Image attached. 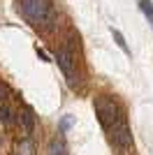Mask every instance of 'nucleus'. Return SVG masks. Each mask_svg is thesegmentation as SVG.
<instances>
[{"instance_id":"nucleus-1","label":"nucleus","mask_w":153,"mask_h":155,"mask_svg":"<svg viewBox=\"0 0 153 155\" xmlns=\"http://www.w3.org/2000/svg\"><path fill=\"white\" fill-rule=\"evenodd\" d=\"M19 9L23 14V19L30 26H51L56 19V12L51 7L49 0H19Z\"/></svg>"},{"instance_id":"nucleus-2","label":"nucleus","mask_w":153,"mask_h":155,"mask_svg":"<svg viewBox=\"0 0 153 155\" xmlns=\"http://www.w3.org/2000/svg\"><path fill=\"white\" fill-rule=\"evenodd\" d=\"M93 107H95V114H97V120H100V125L107 130V132L114 127V123L123 116V111L118 109V104H116L111 97H107V95L95 97Z\"/></svg>"},{"instance_id":"nucleus-3","label":"nucleus","mask_w":153,"mask_h":155,"mask_svg":"<svg viewBox=\"0 0 153 155\" xmlns=\"http://www.w3.org/2000/svg\"><path fill=\"white\" fill-rule=\"evenodd\" d=\"M109 139H111L114 146H118V148H123V150L132 146V132H130V125H127L125 114L114 123V127L109 130Z\"/></svg>"},{"instance_id":"nucleus-4","label":"nucleus","mask_w":153,"mask_h":155,"mask_svg":"<svg viewBox=\"0 0 153 155\" xmlns=\"http://www.w3.org/2000/svg\"><path fill=\"white\" fill-rule=\"evenodd\" d=\"M56 63H58V67L63 70L70 88H74L76 81H74V51H72V46H60V49H58L56 51Z\"/></svg>"},{"instance_id":"nucleus-5","label":"nucleus","mask_w":153,"mask_h":155,"mask_svg":"<svg viewBox=\"0 0 153 155\" xmlns=\"http://www.w3.org/2000/svg\"><path fill=\"white\" fill-rule=\"evenodd\" d=\"M46 153L49 155H67V141H65L63 134L53 137L49 141V146H46Z\"/></svg>"},{"instance_id":"nucleus-6","label":"nucleus","mask_w":153,"mask_h":155,"mask_svg":"<svg viewBox=\"0 0 153 155\" xmlns=\"http://www.w3.org/2000/svg\"><path fill=\"white\" fill-rule=\"evenodd\" d=\"M21 125H23L25 134H32V132H35V114H32L30 109L21 111Z\"/></svg>"},{"instance_id":"nucleus-7","label":"nucleus","mask_w":153,"mask_h":155,"mask_svg":"<svg viewBox=\"0 0 153 155\" xmlns=\"http://www.w3.org/2000/svg\"><path fill=\"white\" fill-rule=\"evenodd\" d=\"M14 155H35V143L30 139H23L14 146Z\"/></svg>"},{"instance_id":"nucleus-8","label":"nucleus","mask_w":153,"mask_h":155,"mask_svg":"<svg viewBox=\"0 0 153 155\" xmlns=\"http://www.w3.org/2000/svg\"><path fill=\"white\" fill-rule=\"evenodd\" d=\"M111 37H114V39H116V44L123 49V53H127V56H130V46H127L125 37H123V32H121V30H116V28H111Z\"/></svg>"},{"instance_id":"nucleus-9","label":"nucleus","mask_w":153,"mask_h":155,"mask_svg":"<svg viewBox=\"0 0 153 155\" xmlns=\"http://www.w3.org/2000/svg\"><path fill=\"white\" fill-rule=\"evenodd\" d=\"M74 125V116H70V114H65L63 118H60V123H58V132L63 134V132H67V130Z\"/></svg>"},{"instance_id":"nucleus-10","label":"nucleus","mask_w":153,"mask_h":155,"mask_svg":"<svg viewBox=\"0 0 153 155\" xmlns=\"http://www.w3.org/2000/svg\"><path fill=\"white\" fill-rule=\"evenodd\" d=\"M139 9L146 14L148 21H153V2H151V0H141V2H139Z\"/></svg>"},{"instance_id":"nucleus-11","label":"nucleus","mask_w":153,"mask_h":155,"mask_svg":"<svg viewBox=\"0 0 153 155\" xmlns=\"http://www.w3.org/2000/svg\"><path fill=\"white\" fill-rule=\"evenodd\" d=\"M9 120H12V109L7 104H2L0 107V123H9Z\"/></svg>"},{"instance_id":"nucleus-12","label":"nucleus","mask_w":153,"mask_h":155,"mask_svg":"<svg viewBox=\"0 0 153 155\" xmlns=\"http://www.w3.org/2000/svg\"><path fill=\"white\" fill-rule=\"evenodd\" d=\"M37 56H39V60H44V63H49V56H46V53H44V49H39V46H37Z\"/></svg>"},{"instance_id":"nucleus-13","label":"nucleus","mask_w":153,"mask_h":155,"mask_svg":"<svg viewBox=\"0 0 153 155\" xmlns=\"http://www.w3.org/2000/svg\"><path fill=\"white\" fill-rule=\"evenodd\" d=\"M5 93H7V88H5V84H0V100L5 97Z\"/></svg>"},{"instance_id":"nucleus-14","label":"nucleus","mask_w":153,"mask_h":155,"mask_svg":"<svg viewBox=\"0 0 153 155\" xmlns=\"http://www.w3.org/2000/svg\"><path fill=\"white\" fill-rule=\"evenodd\" d=\"M0 146H2V134H0Z\"/></svg>"}]
</instances>
